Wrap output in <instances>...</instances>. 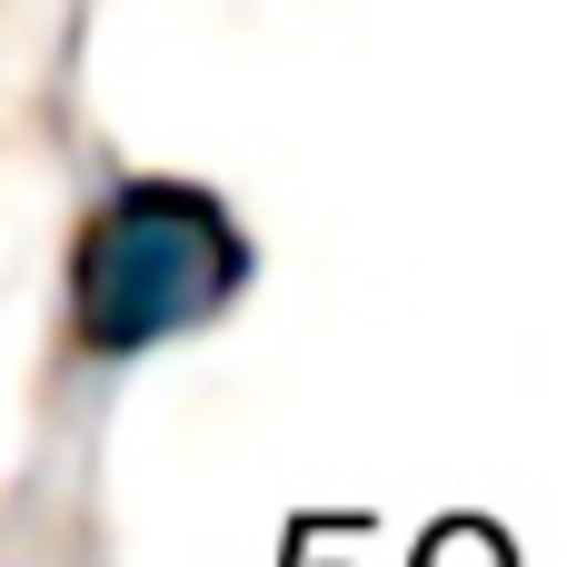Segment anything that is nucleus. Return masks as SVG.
Masks as SVG:
<instances>
[{
	"mask_svg": "<svg viewBox=\"0 0 567 567\" xmlns=\"http://www.w3.org/2000/svg\"><path fill=\"white\" fill-rule=\"evenodd\" d=\"M419 567H508V548H498L488 528H449V538H439Z\"/></svg>",
	"mask_w": 567,
	"mask_h": 567,
	"instance_id": "2",
	"label": "nucleus"
},
{
	"mask_svg": "<svg viewBox=\"0 0 567 567\" xmlns=\"http://www.w3.org/2000/svg\"><path fill=\"white\" fill-rule=\"evenodd\" d=\"M239 279H249V239L229 229V209L209 189H189V179H130L80 229L70 319H80V349L140 359V349L199 329L209 309H229Z\"/></svg>",
	"mask_w": 567,
	"mask_h": 567,
	"instance_id": "1",
	"label": "nucleus"
}]
</instances>
